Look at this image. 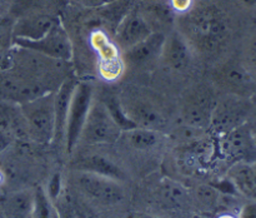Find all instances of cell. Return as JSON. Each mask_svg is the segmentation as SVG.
Wrapping results in <instances>:
<instances>
[{
    "label": "cell",
    "instance_id": "obj_9",
    "mask_svg": "<svg viewBox=\"0 0 256 218\" xmlns=\"http://www.w3.org/2000/svg\"><path fill=\"white\" fill-rule=\"evenodd\" d=\"M14 45L32 50L60 62H69L72 58V44L62 23H56L52 30L38 40L14 39Z\"/></svg>",
    "mask_w": 256,
    "mask_h": 218
},
{
    "label": "cell",
    "instance_id": "obj_3",
    "mask_svg": "<svg viewBox=\"0 0 256 218\" xmlns=\"http://www.w3.org/2000/svg\"><path fill=\"white\" fill-rule=\"evenodd\" d=\"M122 132V128L110 113L106 103L94 98L80 133L78 145L100 147L115 144Z\"/></svg>",
    "mask_w": 256,
    "mask_h": 218
},
{
    "label": "cell",
    "instance_id": "obj_14",
    "mask_svg": "<svg viewBox=\"0 0 256 218\" xmlns=\"http://www.w3.org/2000/svg\"><path fill=\"white\" fill-rule=\"evenodd\" d=\"M222 152L225 157L240 162H256V144L252 130L245 124L222 134Z\"/></svg>",
    "mask_w": 256,
    "mask_h": 218
},
{
    "label": "cell",
    "instance_id": "obj_32",
    "mask_svg": "<svg viewBox=\"0 0 256 218\" xmlns=\"http://www.w3.org/2000/svg\"><path fill=\"white\" fill-rule=\"evenodd\" d=\"M242 5L246 8H255L256 7V0H242Z\"/></svg>",
    "mask_w": 256,
    "mask_h": 218
},
{
    "label": "cell",
    "instance_id": "obj_15",
    "mask_svg": "<svg viewBox=\"0 0 256 218\" xmlns=\"http://www.w3.org/2000/svg\"><path fill=\"white\" fill-rule=\"evenodd\" d=\"M192 58L194 52L176 28L165 34L164 47L160 57V62L165 67L178 73L186 72L189 67H192Z\"/></svg>",
    "mask_w": 256,
    "mask_h": 218
},
{
    "label": "cell",
    "instance_id": "obj_21",
    "mask_svg": "<svg viewBox=\"0 0 256 218\" xmlns=\"http://www.w3.org/2000/svg\"><path fill=\"white\" fill-rule=\"evenodd\" d=\"M229 179L238 192L256 200V162L235 163L229 172Z\"/></svg>",
    "mask_w": 256,
    "mask_h": 218
},
{
    "label": "cell",
    "instance_id": "obj_10",
    "mask_svg": "<svg viewBox=\"0 0 256 218\" xmlns=\"http://www.w3.org/2000/svg\"><path fill=\"white\" fill-rule=\"evenodd\" d=\"M164 32H152V34L129 49L122 52L125 68L132 70H148L160 62L165 42Z\"/></svg>",
    "mask_w": 256,
    "mask_h": 218
},
{
    "label": "cell",
    "instance_id": "obj_35",
    "mask_svg": "<svg viewBox=\"0 0 256 218\" xmlns=\"http://www.w3.org/2000/svg\"><path fill=\"white\" fill-rule=\"evenodd\" d=\"M2 182H4V174H2V172L0 170V185H2Z\"/></svg>",
    "mask_w": 256,
    "mask_h": 218
},
{
    "label": "cell",
    "instance_id": "obj_33",
    "mask_svg": "<svg viewBox=\"0 0 256 218\" xmlns=\"http://www.w3.org/2000/svg\"><path fill=\"white\" fill-rule=\"evenodd\" d=\"M130 218H158V217H154V215H150V214H145V213H136V214H132Z\"/></svg>",
    "mask_w": 256,
    "mask_h": 218
},
{
    "label": "cell",
    "instance_id": "obj_19",
    "mask_svg": "<svg viewBox=\"0 0 256 218\" xmlns=\"http://www.w3.org/2000/svg\"><path fill=\"white\" fill-rule=\"evenodd\" d=\"M72 168L74 170H79V172H89L105 175V177L112 178V179H116L119 182H124L126 179L124 169L118 163H115L112 158L100 154V153H89V154L79 155L72 163Z\"/></svg>",
    "mask_w": 256,
    "mask_h": 218
},
{
    "label": "cell",
    "instance_id": "obj_23",
    "mask_svg": "<svg viewBox=\"0 0 256 218\" xmlns=\"http://www.w3.org/2000/svg\"><path fill=\"white\" fill-rule=\"evenodd\" d=\"M142 13L152 25V30H154V24L168 27L175 24L176 22V14L170 7L169 0H150L145 10H142Z\"/></svg>",
    "mask_w": 256,
    "mask_h": 218
},
{
    "label": "cell",
    "instance_id": "obj_34",
    "mask_svg": "<svg viewBox=\"0 0 256 218\" xmlns=\"http://www.w3.org/2000/svg\"><path fill=\"white\" fill-rule=\"evenodd\" d=\"M219 218H235V217L232 214H222V215H220Z\"/></svg>",
    "mask_w": 256,
    "mask_h": 218
},
{
    "label": "cell",
    "instance_id": "obj_17",
    "mask_svg": "<svg viewBox=\"0 0 256 218\" xmlns=\"http://www.w3.org/2000/svg\"><path fill=\"white\" fill-rule=\"evenodd\" d=\"M168 135L164 132L149 128L134 127L122 130L115 144L138 153H146L162 147Z\"/></svg>",
    "mask_w": 256,
    "mask_h": 218
},
{
    "label": "cell",
    "instance_id": "obj_25",
    "mask_svg": "<svg viewBox=\"0 0 256 218\" xmlns=\"http://www.w3.org/2000/svg\"><path fill=\"white\" fill-rule=\"evenodd\" d=\"M14 20L8 15H0V70L9 64L12 50L14 48L12 38Z\"/></svg>",
    "mask_w": 256,
    "mask_h": 218
},
{
    "label": "cell",
    "instance_id": "obj_24",
    "mask_svg": "<svg viewBox=\"0 0 256 218\" xmlns=\"http://www.w3.org/2000/svg\"><path fill=\"white\" fill-rule=\"evenodd\" d=\"M52 0H10L8 4L6 15L12 20L26 15L38 14V13H48Z\"/></svg>",
    "mask_w": 256,
    "mask_h": 218
},
{
    "label": "cell",
    "instance_id": "obj_22",
    "mask_svg": "<svg viewBox=\"0 0 256 218\" xmlns=\"http://www.w3.org/2000/svg\"><path fill=\"white\" fill-rule=\"evenodd\" d=\"M34 209V192L19 190L8 195L4 202L5 218H32Z\"/></svg>",
    "mask_w": 256,
    "mask_h": 218
},
{
    "label": "cell",
    "instance_id": "obj_8",
    "mask_svg": "<svg viewBox=\"0 0 256 218\" xmlns=\"http://www.w3.org/2000/svg\"><path fill=\"white\" fill-rule=\"evenodd\" d=\"M250 105L248 98L229 94L225 99L216 100L212 114L210 129L219 134H225L240 125L245 124L249 118Z\"/></svg>",
    "mask_w": 256,
    "mask_h": 218
},
{
    "label": "cell",
    "instance_id": "obj_1",
    "mask_svg": "<svg viewBox=\"0 0 256 218\" xmlns=\"http://www.w3.org/2000/svg\"><path fill=\"white\" fill-rule=\"evenodd\" d=\"M65 63L14 45L9 64L0 70V99L22 104L55 92L68 77Z\"/></svg>",
    "mask_w": 256,
    "mask_h": 218
},
{
    "label": "cell",
    "instance_id": "obj_16",
    "mask_svg": "<svg viewBox=\"0 0 256 218\" xmlns=\"http://www.w3.org/2000/svg\"><path fill=\"white\" fill-rule=\"evenodd\" d=\"M216 80L229 94L248 98L252 92L255 79L244 63H225L218 69Z\"/></svg>",
    "mask_w": 256,
    "mask_h": 218
},
{
    "label": "cell",
    "instance_id": "obj_37",
    "mask_svg": "<svg viewBox=\"0 0 256 218\" xmlns=\"http://www.w3.org/2000/svg\"><path fill=\"white\" fill-rule=\"evenodd\" d=\"M0 218H5L4 213H2V212H0Z\"/></svg>",
    "mask_w": 256,
    "mask_h": 218
},
{
    "label": "cell",
    "instance_id": "obj_11",
    "mask_svg": "<svg viewBox=\"0 0 256 218\" xmlns=\"http://www.w3.org/2000/svg\"><path fill=\"white\" fill-rule=\"evenodd\" d=\"M215 103L214 94L206 88H198L190 93L182 105V118L185 125L196 130L209 129Z\"/></svg>",
    "mask_w": 256,
    "mask_h": 218
},
{
    "label": "cell",
    "instance_id": "obj_28",
    "mask_svg": "<svg viewBox=\"0 0 256 218\" xmlns=\"http://www.w3.org/2000/svg\"><path fill=\"white\" fill-rule=\"evenodd\" d=\"M169 4L178 17V15L188 12L194 4V0H169Z\"/></svg>",
    "mask_w": 256,
    "mask_h": 218
},
{
    "label": "cell",
    "instance_id": "obj_38",
    "mask_svg": "<svg viewBox=\"0 0 256 218\" xmlns=\"http://www.w3.org/2000/svg\"><path fill=\"white\" fill-rule=\"evenodd\" d=\"M72 2H75V3H80L82 0H72Z\"/></svg>",
    "mask_w": 256,
    "mask_h": 218
},
{
    "label": "cell",
    "instance_id": "obj_20",
    "mask_svg": "<svg viewBox=\"0 0 256 218\" xmlns=\"http://www.w3.org/2000/svg\"><path fill=\"white\" fill-rule=\"evenodd\" d=\"M76 85V80L68 77L55 90V133L54 142L58 145L65 147V130H66L68 112H69L70 99Z\"/></svg>",
    "mask_w": 256,
    "mask_h": 218
},
{
    "label": "cell",
    "instance_id": "obj_39",
    "mask_svg": "<svg viewBox=\"0 0 256 218\" xmlns=\"http://www.w3.org/2000/svg\"><path fill=\"white\" fill-rule=\"evenodd\" d=\"M112 218H120V217H112Z\"/></svg>",
    "mask_w": 256,
    "mask_h": 218
},
{
    "label": "cell",
    "instance_id": "obj_26",
    "mask_svg": "<svg viewBox=\"0 0 256 218\" xmlns=\"http://www.w3.org/2000/svg\"><path fill=\"white\" fill-rule=\"evenodd\" d=\"M32 218H55V209L46 190L42 187L34 192V209Z\"/></svg>",
    "mask_w": 256,
    "mask_h": 218
},
{
    "label": "cell",
    "instance_id": "obj_30",
    "mask_svg": "<svg viewBox=\"0 0 256 218\" xmlns=\"http://www.w3.org/2000/svg\"><path fill=\"white\" fill-rule=\"evenodd\" d=\"M240 218H256V202L245 204L240 212Z\"/></svg>",
    "mask_w": 256,
    "mask_h": 218
},
{
    "label": "cell",
    "instance_id": "obj_36",
    "mask_svg": "<svg viewBox=\"0 0 256 218\" xmlns=\"http://www.w3.org/2000/svg\"><path fill=\"white\" fill-rule=\"evenodd\" d=\"M252 137H254V142L256 144V130H255V132H252Z\"/></svg>",
    "mask_w": 256,
    "mask_h": 218
},
{
    "label": "cell",
    "instance_id": "obj_7",
    "mask_svg": "<svg viewBox=\"0 0 256 218\" xmlns=\"http://www.w3.org/2000/svg\"><path fill=\"white\" fill-rule=\"evenodd\" d=\"M118 100L128 119L136 127L149 128L160 132H164L166 128V118L150 98L135 92H126L122 95V98H118Z\"/></svg>",
    "mask_w": 256,
    "mask_h": 218
},
{
    "label": "cell",
    "instance_id": "obj_6",
    "mask_svg": "<svg viewBox=\"0 0 256 218\" xmlns=\"http://www.w3.org/2000/svg\"><path fill=\"white\" fill-rule=\"evenodd\" d=\"M94 100V85L90 80H80L72 92L68 112L66 130H65V150L72 154L78 148L80 133L84 127L92 103Z\"/></svg>",
    "mask_w": 256,
    "mask_h": 218
},
{
    "label": "cell",
    "instance_id": "obj_12",
    "mask_svg": "<svg viewBox=\"0 0 256 218\" xmlns=\"http://www.w3.org/2000/svg\"><path fill=\"white\" fill-rule=\"evenodd\" d=\"M154 32L138 5L132 7L115 28V45L120 52L138 44Z\"/></svg>",
    "mask_w": 256,
    "mask_h": 218
},
{
    "label": "cell",
    "instance_id": "obj_5",
    "mask_svg": "<svg viewBox=\"0 0 256 218\" xmlns=\"http://www.w3.org/2000/svg\"><path fill=\"white\" fill-rule=\"evenodd\" d=\"M74 182L88 199L102 207L119 205L126 197L122 182L105 175L75 170Z\"/></svg>",
    "mask_w": 256,
    "mask_h": 218
},
{
    "label": "cell",
    "instance_id": "obj_29",
    "mask_svg": "<svg viewBox=\"0 0 256 218\" xmlns=\"http://www.w3.org/2000/svg\"><path fill=\"white\" fill-rule=\"evenodd\" d=\"M114 2H116V0H82L80 4L85 8H89V9H102V8L106 7Z\"/></svg>",
    "mask_w": 256,
    "mask_h": 218
},
{
    "label": "cell",
    "instance_id": "obj_4",
    "mask_svg": "<svg viewBox=\"0 0 256 218\" xmlns=\"http://www.w3.org/2000/svg\"><path fill=\"white\" fill-rule=\"evenodd\" d=\"M28 135L40 143H50L55 133V92L19 104Z\"/></svg>",
    "mask_w": 256,
    "mask_h": 218
},
{
    "label": "cell",
    "instance_id": "obj_18",
    "mask_svg": "<svg viewBox=\"0 0 256 218\" xmlns=\"http://www.w3.org/2000/svg\"><path fill=\"white\" fill-rule=\"evenodd\" d=\"M60 20L52 13H38L14 20L12 38L24 40H38L44 37Z\"/></svg>",
    "mask_w": 256,
    "mask_h": 218
},
{
    "label": "cell",
    "instance_id": "obj_13",
    "mask_svg": "<svg viewBox=\"0 0 256 218\" xmlns=\"http://www.w3.org/2000/svg\"><path fill=\"white\" fill-rule=\"evenodd\" d=\"M92 47L99 57V74L105 80H116L122 77L125 67L119 48L110 42L108 35L102 30H95L90 37Z\"/></svg>",
    "mask_w": 256,
    "mask_h": 218
},
{
    "label": "cell",
    "instance_id": "obj_31",
    "mask_svg": "<svg viewBox=\"0 0 256 218\" xmlns=\"http://www.w3.org/2000/svg\"><path fill=\"white\" fill-rule=\"evenodd\" d=\"M75 210H76V218H90L89 214L78 203H75Z\"/></svg>",
    "mask_w": 256,
    "mask_h": 218
},
{
    "label": "cell",
    "instance_id": "obj_27",
    "mask_svg": "<svg viewBox=\"0 0 256 218\" xmlns=\"http://www.w3.org/2000/svg\"><path fill=\"white\" fill-rule=\"evenodd\" d=\"M246 69L252 74V77L256 80V38L249 45V49L246 53V62L244 63Z\"/></svg>",
    "mask_w": 256,
    "mask_h": 218
},
{
    "label": "cell",
    "instance_id": "obj_2",
    "mask_svg": "<svg viewBox=\"0 0 256 218\" xmlns=\"http://www.w3.org/2000/svg\"><path fill=\"white\" fill-rule=\"evenodd\" d=\"M175 25L192 52L202 55L216 53L229 37V24L224 12L202 0L194 2L188 12L178 15Z\"/></svg>",
    "mask_w": 256,
    "mask_h": 218
}]
</instances>
